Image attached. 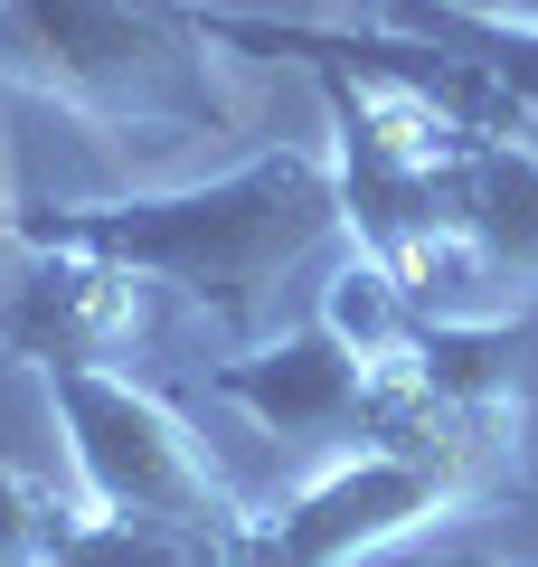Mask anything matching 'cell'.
<instances>
[{
	"mask_svg": "<svg viewBox=\"0 0 538 567\" xmlns=\"http://www.w3.org/2000/svg\"><path fill=\"white\" fill-rule=\"evenodd\" d=\"M340 181L312 152H256V162L218 171L199 189H152V199H85V208H10L20 246H76L104 256L142 284H170L179 303H199L237 350L265 341L283 303V275L312 265V246H331Z\"/></svg>",
	"mask_w": 538,
	"mask_h": 567,
	"instance_id": "1",
	"label": "cell"
},
{
	"mask_svg": "<svg viewBox=\"0 0 538 567\" xmlns=\"http://www.w3.org/2000/svg\"><path fill=\"white\" fill-rule=\"evenodd\" d=\"M0 85L104 133H227V85L179 0H0Z\"/></svg>",
	"mask_w": 538,
	"mask_h": 567,
	"instance_id": "2",
	"label": "cell"
},
{
	"mask_svg": "<svg viewBox=\"0 0 538 567\" xmlns=\"http://www.w3.org/2000/svg\"><path fill=\"white\" fill-rule=\"evenodd\" d=\"M48 406H58V425H66V454H76V483H85L95 511L246 539L256 511L218 483V464L189 445V425H179L152 388H133L123 369L76 360V369H48Z\"/></svg>",
	"mask_w": 538,
	"mask_h": 567,
	"instance_id": "3",
	"label": "cell"
},
{
	"mask_svg": "<svg viewBox=\"0 0 538 567\" xmlns=\"http://www.w3.org/2000/svg\"><path fill=\"white\" fill-rule=\"evenodd\" d=\"M444 511H463V502L425 454L359 445L331 473H312L283 511H256L237 539V567H369L379 548H406Z\"/></svg>",
	"mask_w": 538,
	"mask_h": 567,
	"instance_id": "4",
	"label": "cell"
},
{
	"mask_svg": "<svg viewBox=\"0 0 538 567\" xmlns=\"http://www.w3.org/2000/svg\"><path fill=\"white\" fill-rule=\"evenodd\" d=\"M208 388H218L227 406H246L275 445H350L359 454L379 435L387 369H369L331 322H302V331H283V341H256V350H237V360H218Z\"/></svg>",
	"mask_w": 538,
	"mask_h": 567,
	"instance_id": "5",
	"label": "cell"
},
{
	"mask_svg": "<svg viewBox=\"0 0 538 567\" xmlns=\"http://www.w3.org/2000/svg\"><path fill=\"white\" fill-rule=\"evenodd\" d=\"M142 275L76 246H29V265L0 293V360H39V369H76V360H114L142 341Z\"/></svg>",
	"mask_w": 538,
	"mask_h": 567,
	"instance_id": "6",
	"label": "cell"
},
{
	"mask_svg": "<svg viewBox=\"0 0 538 567\" xmlns=\"http://www.w3.org/2000/svg\"><path fill=\"white\" fill-rule=\"evenodd\" d=\"M444 227H463L500 284L538 293V142L529 133L463 142V162L444 171Z\"/></svg>",
	"mask_w": 538,
	"mask_h": 567,
	"instance_id": "7",
	"label": "cell"
},
{
	"mask_svg": "<svg viewBox=\"0 0 538 567\" xmlns=\"http://www.w3.org/2000/svg\"><path fill=\"white\" fill-rule=\"evenodd\" d=\"M387 20L416 29V39H435V48H454L463 66H482V76L510 95V114L538 133V20H519V10H473V0H397Z\"/></svg>",
	"mask_w": 538,
	"mask_h": 567,
	"instance_id": "8",
	"label": "cell"
},
{
	"mask_svg": "<svg viewBox=\"0 0 538 567\" xmlns=\"http://www.w3.org/2000/svg\"><path fill=\"white\" fill-rule=\"evenodd\" d=\"M29 567H237V539L218 529H179V520H114V511H66L58 539Z\"/></svg>",
	"mask_w": 538,
	"mask_h": 567,
	"instance_id": "9",
	"label": "cell"
},
{
	"mask_svg": "<svg viewBox=\"0 0 538 567\" xmlns=\"http://www.w3.org/2000/svg\"><path fill=\"white\" fill-rule=\"evenodd\" d=\"M58 520H66V511H58V492H48V483H29V473L10 464V454H0V567H29L48 539H58Z\"/></svg>",
	"mask_w": 538,
	"mask_h": 567,
	"instance_id": "10",
	"label": "cell"
},
{
	"mask_svg": "<svg viewBox=\"0 0 538 567\" xmlns=\"http://www.w3.org/2000/svg\"><path fill=\"white\" fill-rule=\"evenodd\" d=\"M369 567H510V558H492V548H416L406 539V548H379Z\"/></svg>",
	"mask_w": 538,
	"mask_h": 567,
	"instance_id": "11",
	"label": "cell"
},
{
	"mask_svg": "<svg viewBox=\"0 0 538 567\" xmlns=\"http://www.w3.org/2000/svg\"><path fill=\"white\" fill-rule=\"evenodd\" d=\"M10 237L20 227H10V181H0V293H10Z\"/></svg>",
	"mask_w": 538,
	"mask_h": 567,
	"instance_id": "12",
	"label": "cell"
},
{
	"mask_svg": "<svg viewBox=\"0 0 538 567\" xmlns=\"http://www.w3.org/2000/svg\"><path fill=\"white\" fill-rule=\"evenodd\" d=\"M473 10H510V0H473Z\"/></svg>",
	"mask_w": 538,
	"mask_h": 567,
	"instance_id": "13",
	"label": "cell"
},
{
	"mask_svg": "<svg viewBox=\"0 0 538 567\" xmlns=\"http://www.w3.org/2000/svg\"><path fill=\"white\" fill-rule=\"evenodd\" d=\"M529 142H538V133H529Z\"/></svg>",
	"mask_w": 538,
	"mask_h": 567,
	"instance_id": "14",
	"label": "cell"
}]
</instances>
